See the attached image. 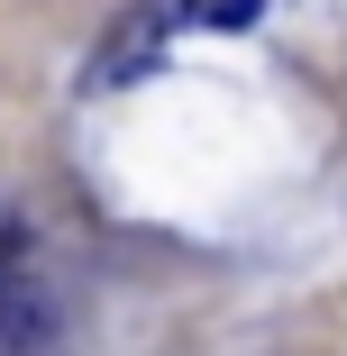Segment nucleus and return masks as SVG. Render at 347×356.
<instances>
[{
  "instance_id": "nucleus-1",
  "label": "nucleus",
  "mask_w": 347,
  "mask_h": 356,
  "mask_svg": "<svg viewBox=\"0 0 347 356\" xmlns=\"http://www.w3.org/2000/svg\"><path fill=\"white\" fill-rule=\"evenodd\" d=\"M183 19H192V0H137V10L110 28V46H101V64H92V83H128V74H137V64H147Z\"/></svg>"
},
{
  "instance_id": "nucleus-2",
  "label": "nucleus",
  "mask_w": 347,
  "mask_h": 356,
  "mask_svg": "<svg viewBox=\"0 0 347 356\" xmlns=\"http://www.w3.org/2000/svg\"><path fill=\"white\" fill-rule=\"evenodd\" d=\"M46 338H55V302L37 293V283H19V293L0 302V347H19V356H37Z\"/></svg>"
},
{
  "instance_id": "nucleus-3",
  "label": "nucleus",
  "mask_w": 347,
  "mask_h": 356,
  "mask_svg": "<svg viewBox=\"0 0 347 356\" xmlns=\"http://www.w3.org/2000/svg\"><path fill=\"white\" fill-rule=\"evenodd\" d=\"M28 283V229H0V302Z\"/></svg>"
},
{
  "instance_id": "nucleus-4",
  "label": "nucleus",
  "mask_w": 347,
  "mask_h": 356,
  "mask_svg": "<svg viewBox=\"0 0 347 356\" xmlns=\"http://www.w3.org/2000/svg\"><path fill=\"white\" fill-rule=\"evenodd\" d=\"M211 19H220V28H247V19H256V0H211Z\"/></svg>"
}]
</instances>
